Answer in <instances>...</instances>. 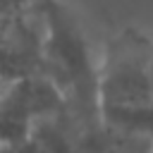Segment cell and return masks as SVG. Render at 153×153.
Here are the masks:
<instances>
[{"instance_id": "cell-5", "label": "cell", "mask_w": 153, "mask_h": 153, "mask_svg": "<svg viewBox=\"0 0 153 153\" xmlns=\"http://www.w3.org/2000/svg\"><path fill=\"white\" fill-rule=\"evenodd\" d=\"M74 153H153V141L103 117L76 124Z\"/></svg>"}, {"instance_id": "cell-1", "label": "cell", "mask_w": 153, "mask_h": 153, "mask_svg": "<svg viewBox=\"0 0 153 153\" xmlns=\"http://www.w3.org/2000/svg\"><path fill=\"white\" fill-rule=\"evenodd\" d=\"M43 19L41 76L60 93L76 124L100 117L96 93V60L74 12L62 0H33Z\"/></svg>"}, {"instance_id": "cell-6", "label": "cell", "mask_w": 153, "mask_h": 153, "mask_svg": "<svg viewBox=\"0 0 153 153\" xmlns=\"http://www.w3.org/2000/svg\"><path fill=\"white\" fill-rule=\"evenodd\" d=\"M103 120L127 127L131 131H139L143 136H148L153 141V98L143 105H134V108H122V110H110L100 115Z\"/></svg>"}, {"instance_id": "cell-2", "label": "cell", "mask_w": 153, "mask_h": 153, "mask_svg": "<svg viewBox=\"0 0 153 153\" xmlns=\"http://www.w3.org/2000/svg\"><path fill=\"white\" fill-rule=\"evenodd\" d=\"M153 38L136 26H127L108 38L100 62L96 65L98 112L143 105L151 93Z\"/></svg>"}, {"instance_id": "cell-4", "label": "cell", "mask_w": 153, "mask_h": 153, "mask_svg": "<svg viewBox=\"0 0 153 153\" xmlns=\"http://www.w3.org/2000/svg\"><path fill=\"white\" fill-rule=\"evenodd\" d=\"M43 19L33 0H26L0 24V81L41 76Z\"/></svg>"}, {"instance_id": "cell-7", "label": "cell", "mask_w": 153, "mask_h": 153, "mask_svg": "<svg viewBox=\"0 0 153 153\" xmlns=\"http://www.w3.org/2000/svg\"><path fill=\"white\" fill-rule=\"evenodd\" d=\"M24 2H26V0H0V24H2L10 14H14Z\"/></svg>"}, {"instance_id": "cell-8", "label": "cell", "mask_w": 153, "mask_h": 153, "mask_svg": "<svg viewBox=\"0 0 153 153\" xmlns=\"http://www.w3.org/2000/svg\"><path fill=\"white\" fill-rule=\"evenodd\" d=\"M151 93H153V60H151Z\"/></svg>"}, {"instance_id": "cell-3", "label": "cell", "mask_w": 153, "mask_h": 153, "mask_svg": "<svg viewBox=\"0 0 153 153\" xmlns=\"http://www.w3.org/2000/svg\"><path fill=\"white\" fill-rule=\"evenodd\" d=\"M65 110V100L43 76L7 81L0 93V148L14 151L36 120Z\"/></svg>"}]
</instances>
